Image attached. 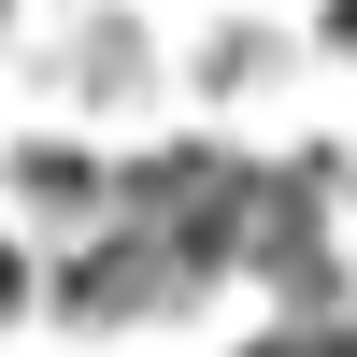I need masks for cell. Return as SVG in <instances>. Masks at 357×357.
Wrapping results in <instances>:
<instances>
[{"mask_svg":"<svg viewBox=\"0 0 357 357\" xmlns=\"http://www.w3.org/2000/svg\"><path fill=\"white\" fill-rule=\"evenodd\" d=\"M172 286H186V257H172L158 229L129 215V229H114V243H86L72 272H57V314H72V329H143V314H158Z\"/></svg>","mask_w":357,"mask_h":357,"instance_id":"1","label":"cell"},{"mask_svg":"<svg viewBox=\"0 0 357 357\" xmlns=\"http://www.w3.org/2000/svg\"><path fill=\"white\" fill-rule=\"evenodd\" d=\"M15 301H29V257H0V314H15Z\"/></svg>","mask_w":357,"mask_h":357,"instance_id":"3","label":"cell"},{"mask_svg":"<svg viewBox=\"0 0 357 357\" xmlns=\"http://www.w3.org/2000/svg\"><path fill=\"white\" fill-rule=\"evenodd\" d=\"M15 186L43 200V215H114V172H100V158H72V143H29Z\"/></svg>","mask_w":357,"mask_h":357,"instance_id":"2","label":"cell"}]
</instances>
